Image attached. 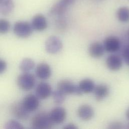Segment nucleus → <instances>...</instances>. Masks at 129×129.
Wrapping results in <instances>:
<instances>
[{"label": "nucleus", "instance_id": "a211bd4d", "mask_svg": "<svg viewBox=\"0 0 129 129\" xmlns=\"http://www.w3.org/2000/svg\"><path fill=\"white\" fill-rule=\"evenodd\" d=\"M78 86L83 93H89L93 91L95 86L93 81L89 78L81 80Z\"/></svg>", "mask_w": 129, "mask_h": 129}, {"label": "nucleus", "instance_id": "aec40b11", "mask_svg": "<svg viewBox=\"0 0 129 129\" xmlns=\"http://www.w3.org/2000/svg\"><path fill=\"white\" fill-rule=\"evenodd\" d=\"M35 66V63L32 59L25 58L21 62L19 68L23 72H29L34 68Z\"/></svg>", "mask_w": 129, "mask_h": 129}, {"label": "nucleus", "instance_id": "1a4fd4ad", "mask_svg": "<svg viewBox=\"0 0 129 129\" xmlns=\"http://www.w3.org/2000/svg\"><path fill=\"white\" fill-rule=\"evenodd\" d=\"M103 45L105 51L110 53H115L120 49L121 44L120 39L118 37L111 36L105 39Z\"/></svg>", "mask_w": 129, "mask_h": 129}, {"label": "nucleus", "instance_id": "7c9ffc66", "mask_svg": "<svg viewBox=\"0 0 129 129\" xmlns=\"http://www.w3.org/2000/svg\"><path fill=\"white\" fill-rule=\"evenodd\" d=\"M128 128H129V125H128Z\"/></svg>", "mask_w": 129, "mask_h": 129}, {"label": "nucleus", "instance_id": "5701e85b", "mask_svg": "<svg viewBox=\"0 0 129 129\" xmlns=\"http://www.w3.org/2000/svg\"><path fill=\"white\" fill-rule=\"evenodd\" d=\"M6 129H23L24 127L16 120H11L8 121L5 125Z\"/></svg>", "mask_w": 129, "mask_h": 129}, {"label": "nucleus", "instance_id": "c756f323", "mask_svg": "<svg viewBox=\"0 0 129 129\" xmlns=\"http://www.w3.org/2000/svg\"><path fill=\"white\" fill-rule=\"evenodd\" d=\"M127 35H128V38H129V28L128 30V31H127Z\"/></svg>", "mask_w": 129, "mask_h": 129}, {"label": "nucleus", "instance_id": "4be33fe9", "mask_svg": "<svg viewBox=\"0 0 129 129\" xmlns=\"http://www.w3.org/2000/svg\"><path fill=\"white\" fill-rule=\"evenodd\" d=\"M66 95L57 89L52 92V96L54 102L56 105L62 104L65 100Z\"/></svg>", "mask_w": 129, "mask_h": 129}, {"label": "nucleus", "instance_id": "39448f33", "mask_svg": "<svg viewBox=\"0 0 129 129\" xmlns=\"http://www.w3.org/2000/svg\"><path fill=\"white\" fill-rule=\"evenodd\" d=\"M63 43L61 40L55 36H51L47 38L45 43V50L49 54H55L62 49Z\"/></svg>", "mask_w": 129, "mask_h": 129}, {"label": "nucleus", "instance_id": "f8f14e48", "mask_svg": "<svg viewBox=\"0 0 129 129\" xmlns=\"http://www.w3.org/2000/svg\"><path fill=\"white\" fill-rule=\"evenodd\" d=\"M32 26L33 29L37 31H43L48 27V23L46 17L41 14L35 15L32 20Z\"/></svg>", "mask_w": 129, "mask_h": 129}, {"label": "nucleus", "instance_id": "2eb2a0df", "mask_svg": "<svg viewBox=\"0 0 129 129\" xmlns=\"http://www.w3.org/2000/svg\"><path fill=\"white\" fill-rule=\"evenodd\" d=\"M104 45L100 42H94L91 43L88 47V53L89 55L94 58L102 57L105 53Z\"/></svg>", "mask_w": 129, "mask_h": 129}, {"label": "nucleus", "instance_id": "4468645a", "mask_svg": "<svg viewBox=\"0 0 129 129\" xmlns=\"http://www.w3.org/2000/svg\"><path fill=\"white\" fill-rule=\"evenodd\" d=\"M36 76L42 80H46L50 77L52 71L50 66L46 63H41L38 65L35 69Z\"/></svg>", "mask_w": 129, "mask_h": 129}, {"label": "nucleus", "instance_id": "9d476101", "mask_svg": "<svg viewBox=\"0 0 129 129\" xmlns=\"http://www.w3.org/2000/svg\"><path fill=\"white\" fill-rule=\"evenodd\" d=\"M49 114L54 124H60L62 123L66 119L67 116L65 109L60 107H57L54 108Z\"/></svg>", "mask_w": 129, "mask_h": 129}, {"label": "nucleus", "instance_id": "6ab92c4d", "mask_svg": "<svg viewBox=\"0 0 129 129\" xmlns=\"http://www.w3.org/2000/svg\"><path fill=\"white\" fill-rule=\"evenodd\" d=\"M14 9V3L13 0H0V12L5 16L10 15Z\"/></svg>", "mask_w": 129, "mask_h": 129}, {"label": "nucleus", "instance_id": "c85d7f7f", "mask_svg": "<svg viewBox=\"0 0 129 129\" xmlns=\"http://www.w3.org/2000/svg\"><path fill=\"white\" fill-rule=\"evenodd\" d=\"M126 117L128 118V119L129 120V108L128 109V110L126 112Z\"/></svg>", "mask_w": 129, "mask_h": 129}, {"label": "nucleus", "instance_id": "bb28decb", "mask_svg": "<svg viewBox=\"0 0 129 129\" xmlns=\"http://www.w3.org/2000/svg\"><path fill=\"white\" fill-rule=\"evenodd\" d=\"M7 64L6 62L3 59H1L0 60V73L2 74L4 71H5L6 69H7Z\"/></svg>", "mask_w": 129, "mask_h": 129}, {"label": "nucleus", "instance_id": "7ed1b4c3", "mask_svg": "<svg viewBox=\"0 0 129 129\" xmlns=\"http://www.w3.org/2000/svg\"><path fill=\"white\" fill-rule=\"evenodd\" d=\"M34 29L32 24L27 21H18L13 27V32L15 35L21 38H27L30 36Z\"/></svg>", "mask_w": 129, "mask_h": 129}, {"label": "nucleus", "instance_id": "20e7f679", "mask_svg": "<svg viewBox=\"0 0 129 129\" xmlns=\"http://www.w3.org/2000/svg\"><path fill=\"white\" fill-rule=\"evenodd\" d=\"M17 83L22 90L29 91L34 87L36 83V79L32 74L29 72H23L18 76Z\"/></svg>", "mask_w": 129, "mask_h": 129}, {"label": "nucleus", "instance_id": "f257e3e1", "mask_svg": "<svg viewBox=\"0 0 129 129\" xmlns=\"http://www.w3.org/2000/svg\"><path fill=\"white\" fill-rule=\"evenodd\" d=\"M53 124L49 113L45 112H40L35 115L31 122L32 128L35 129H51Z\"/></svg>", "mask_w": 129, "mask_h": 129}, {"label": "nucleus", "instance_id": "f3484780", "mask_svg": "<svg viewBox=\"0 0 129 129\" xmlns=\"http://www.w3.org/2000/svg\"><path fill=\"white\" fill-rule=\"evenodd\" d=\"M94 94L97 101H102L105 99L109 94V87L104 84H100L95 86Z\"/></svg>", "mask_w": 129, "mask_h": 129}, {"label": "nucleus", "instance_id": "b1692460", "mask_svg": "<svg viewBox=\"0 0 129 129\" xmlns=\"http://www.w3.org/2000/svg\"><path fill=\"white\" fill-rule=\"evenodd\" d=\"M10 29V23L6 19H2L0 21V32L4 34L8 32Z\"/></svg>", "mask_w": 129, "mask_h": 129}, {"label": "nucleus", "instance_id": "f03ea898", "mask_svg": "<svg viewBox=\"0 0 129 129\" xmlns=\"http://www.w3.org/2000/svg\"><path fill=\"white\" fill-rule=\"evenodd\" d=\"M57 89L66 95L74 94L80 96L83 94L78 85H76L71 81L67 79L59 81L57 85Z\"/></svg>", "mask_w": 129, "mask_h": 129}, {"label": "nucleus", "instance_id": "412c9836", "mask_svg": "<svg viewBox=\"0 0 129 129\" xmlns=\"http://www.w3.org/2000/svg\"><path fill=\"white\" fill-rule=\"evenodd\" d=\"M117 17L119 21L122 23L129 22V8L120 7L117 11Z\"/></svg>", "mask_w": 129, "mask_h": 129}, {"label": "nucleus", "instance_id": "9b49d317", "mask_svg": "<svg viewBox=\"0 0 129 129\" xmlns=\"http://www.w3.org/2000/svg\"><path fill=\"white\" fill-rule=\"evenodd\" d=\"M35 91L37 96L41 100L47 99L52 93L51 85L45 82H40L37 85Z\"/></svg>", "mask_w": 129, "mask_h": 129}, {"label": "nucleus", "instance_id": "2f4dec72", "mask_svg": "<svg viewBox=\"0 0 129 129\" xmlns=\"http://www.w3.org/2000/svg\"><path fill=\"white\" fill-rule=\"evenodd\" d=\"M100 1H102V0H100Z\"/></svg>", "mask_w": 129, "mask_h": 129}, {"label": "nucleus", "instance_id": "423d86ee", "mask_svg": "<svg viewBox=\"0 0 129 129\" xmlns=\"http://www.w3.org/2000/svg\"><path fill=\"white\" fill-rule=\"evenodd\" d=\"M75 0H59L51 8L49 13L51 15L62 17L67 8L71 5Z\"/></svg>", "mask_w": 129, "mask_h": 129}, {"label": "nucleus", "instance_id": "6e6552de", "mask_svg": "<svg viewBox=\"0 0 129 129\" xmlns=\"http://www.w3.org/2000/svg\"><path fill=\"white\" fill-rule=\"evenodd\" d=\"M39 99L36 95L29 94L24 97L22 103L26 110L30 113L35 111L39 108Z\"/></svg>", "mask_w": 129, "mask_h": 129}, {"label": "nucleus", "instance_id": "a878e982", "mask_svg": "<svg viewBox=\"0 0 129 129\" xmlns=\"http://www.w3.org/2000/svg\"><path fill=\"white\" fill-rule=\"evenodd\" d=\"M108 128L109 129H121L123 128V125L119 122H113L109 125Z\"/></svg>", "mask_w": 129, "mask_h": 129}, {"label": "nucleus", "instance_id": "393cba45", "mask_svg": "<svg viewBox=\"0 0 129 129\" xmlns=\"http://www.w3.org/2000/svg\"><path fill=\"white\" fill-rule=\"evenodd\" d=\"M123 57L126 63L129 65V44L124 48L123 51Z\"/></svg>", "mask_w": 129, "mask_h": 129}, {"label": "nucleus", "instance_id": "0eeeda50", "mask_svg": "<svg viewBox=\"0 0 129 129\" xmlns=\"http://www.w3.org/2000/svg\"><path fill=\"white\" fill-rule=\"evenodd\" d=\"M11 112L14 117L22 121L27 120L30 113L24 108L22 102H15L11 105Z\"/></svg>", "mask_w": 129, "mask_h": 129}, {"label": "nucleus", "instance_id": "cd10ccee", "mask_svg": "<svg viewBox=\"0 0 129 129\" xmlns=\"http://www.w3.org/2000/svg\"><path fill=\"white\" fill-rule=\"evenodd\" d=\"M64 129H77V126H76L73 123H69L67 124L66 126H65L63 127Z\"/></svg>", "mask_w": 129, "mask_h": 129}, {"label": "nucleus", "instance_id": "ddd939ff", "mask_svg": "<svg viewBox=\"0 0 129 129\" xmlns=\"http://www.w3.org/2000/svg\"><path fill=\"white\" fill-rule=\"evenodd\" d=\"M77 114L80 119L84 121H88L93 117L94 112L91 106L85 104L80 106L78 108Z\"/></svg>", "mask_w": 129, "mask_h": 129}, {"label": "nucleus", "instance_id": "dca6fc26", "mask_svg": "<svg viewBox=\"0 0 129 129\" xmlns=\"http://www.w3.org/2000/svg\"><path fill=\"white\" fill-rule=\"evenodd\" d=\"M106 65L108 68L114 71H118L122 67V60L117 55L112 54L109 55L106 59Z\"/></svg>", "mask_w": 129, "mask_h": 129}]
</instances>
